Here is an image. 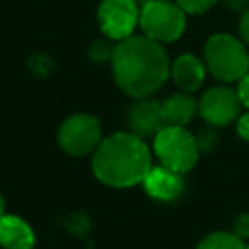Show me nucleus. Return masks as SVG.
<instances>
[{
  "instance_id": "obj_5",
  "label": "nucleus",
  "mask_w": 249,
  "mask_h": 249,
  "mask_svg": "<svg viewBox=\"0 0 249 249\" xmlns=\"http://www.w3.org/2000/svg\"><path fill=\"white\" fill-rule=\"evenodd\" d=\"M154 154L161 165L185 173L195 167L200 150L196 136L185 126H163L154 136Z\"/></svg>"
},
{
  "instance_id": "obj_11",
  "label": "nucleus",
  "mask_w": 249,
  "mask_h": 249,
  "mask_svg": "<svg viewBox=\"0 0 249 249\" xmlns=\"http://www.w3.org/2000/svg\"><path fill=\"white\" fill-rule=\"evenodd\" d=\"M175 86L181 91L193 93L196 91L206 76V64L204 60H200L195 54H181L171 62V70H169Z\"/></svg>"
},
{
  "instance_id": "obj_15",
  "label": "nucleus",
  "mask_w": 249,
  "mask_h": 249,
  "mask_svg": "<svg viewBox=\"0 0 249 249\" xmlns=\"http://www.w3.org/2000/svg\"><path fill=\"white\" fill-rule=\"evenodd\" d=\"M115 47H117V45H113L111 39L93 41L91 47H89V58H91L93 62H97V64H101V62H111L113 53H115Z\"/></svg>"
},
{
  "instance_id": "obj_18",
  "label": "nucleus",
  "mask_w": 249,
  "mask_h": 249,
  "mask_svg": "<svg viewBox=\"0 0 249 249\" xmlns=\"http://www.w3.org/2000/svg\"><path fill=\"white\" fill-rule=\"evenodd\" d=\"M233 233L241 239L249 237V214H239L233 220Z\"/></svg>"
},
{
  "instance_id": "obj_3",
  "label": "nucleus",
  "mask_w": 249,
  "mask_h": 249,
  "mask_svg": "<svg viewBox=\"0 0 249 249\" xmlns=\"http://www.w3.org/2000/svg\"><path fill=\"white\" fill-rule=\"evenodd\" d=\"M206 70L220 82H239L249 72V51L245 43L230 33L210 35L204 45Z\"/></svg>"
},
{
  "instance_id": "obj_13",
  "label": "nucleus",
  "mask_w": 249,
  "mask_h": 249,
  "mask_svg": "<svg viewBox=\"0 0 249 249\" xmlns=\"http://www.w3.org/2000/svg\"><path fill=\"white\" fill-rule=\"evenodd\" d=\"M161 111L167 126H187L198 115V101L187 91H177L161 101Z\"/></svg>"
},
{
  "instance_id": "obj_23",
  "label": "nucleus",
  "mask_w": 249,
  "mask_h": 249,
  "mask_svg": "<svg viewBox=\"0 0 249 249\" xmlns=\"http://www.w3.org/2000/svg\"><path fill=\"white\" fill-rule=\"evenodd\" d=\"M4 216V196H2V193H0V218Z\"/></svg>"
},
{
  "instance_id": "obj_24",
  "label": "nucleus",
  "mask_w": 249,
  "mask_h": 249,
  "mask_svg": "<svg viewBox=\"0 0 249 249\" xmlns=\"http://www.w3.org/2000/svg\"><path fill=\"white\" fill-rule=\"evenodd\" d=\"M245 249H249V245H245Z\"/></svg>"
},
{
  "instance_id": "obj_19",
  "label": "nucleus",
  "mask_w": 249,
  "mask_h": 249,
  "mask_svg": "<svg viewBox=\"0 0 249 249\" xmlns=\"http://www.w3.org/2000/svg\"><path fill=\"white\" fill-rule=\"evenodd\" d=\"M237 97L241 101V107H245L249 111V72L237 82Z\"/></svg>"
},
{
  "instance_id": "obj_21",
  "label": "nucleus",
  "mask_w": 249,
  "mask_h": 249,
  "mask_svg": "<svg viewBox=\"0 0 249 249\" xmlns=\"http://www.w3.org/2000/svg\"><path fill=\"white\" fill-rule=\"evenodd\" d=\"M239 37L245 45H249V8L245 12H241V19H239Z\"/></svg>"
},
{
  "instance_id": "obj_2",
  "label": "nucleus",
  "mask_w": 249,
  "mask_h": 249,
  "mask_svg": "<svg viewBox=\"0 0 249 249\" xmlns=\"http://www.w3.org/2000/svg\"><path fill=\"white\" fill-rule=\"evenodd\" d=\"M152 167V152L144 138L130 130L115 132L101 140L91 158L93 175L109 187L126 189L144 181Z\"/></svg>"
},
{
  "instance_id": "obj_22",
  "label": "nucleus",
  "mask_w": 249,
  "mask_h": 249,
  "mask_svg": "<svg viewBox=\"0 0 249 249\" xmlns=\"http://www.w3.org/2000/svg\"><path fill=\"white\" fill-rule=\"evenodd\" d=\"M218 2L230 12H245L249 8V0H218Z\"/></svg>"
},
{
  "instance_id": "obj_17",
  "label": "nucleus",
  "mask_w": 249,
  "mask_h": 249,
  "mask_svg": "<svg viewBox=\"0 0 249 249\" xmlns=\"http://www.w3.org/2000/svg\"><path fill=\"white\" fill-rule=\"evenodd\" d=\"M216 140H218V136H216V132H214V126H208V128H204V130H202V132L196 136V144H198V150H200V152H208L210 148H214Z\"/></svg>"
},
{
  "instance_id": "obj_14",
  "label": "nucleus",
  "mask_w": 249,
  "mask_h": 249,
  "mask_svg": "<svg viewBox=\"0 0 249 249\" xmlns=\"http://www.w3.org/2000/svg\"><path fill=\"white\" fill-rule=\"evenodd\" d=\"M196 249H245V243L233 231H214L200 239Z\"/></svg>"
},
{
  "instance_id": "obj_1",
  "label": "nucleus",
  "mask_w": 249,
  "mask_h": 249,
  "mask_svg": "<svg viewBox=\"0 0 249 249\" xmlns=\"http://www.w3.org/2000/svg\"><path fill=\"white\" fill-rule=\"evenodd\" d=\"M115 84L130 97H150L167 80L171 64L163 45L146 35L119 41L111 58Z\"/></svg>"
},
{
  "instance_id": "obj_6",
  "label": "nucleus",
  "mask_w": 249,
  "mask_h": 249,
  "mask_svg": "<svg viewBox=\"0 0 249 249\" xmlns=\"http://www.w3.org/2000/svg\"><path fill=\"white\" fill-rule=\"evenodd\" d=\"M101 123L88 113H76L62 121L56 132V142L62 152L70 156H86L97 150L101 144Z\"/></svg>"
},
{
  "instance_id": "obj_10",
  "label": "nucleus",
  "mask_w": 249,
  "mask_h": 249,
  "mask_svg": "<svg viewBox=\"0 0 249 249\" xmlns=\"http://www.w3.org/2000/svg\"><path fill=\"white\" fill-rule=\"evenodd\" d=\"M144 191L156 198V200H161V202H171V200H177L183 193H185V177L183 173L179 171H173L165 165H152L150 171L146 173L144 181Z\"/></svg>"
},
{
  "instance_id": "obj_12",
  "label": "nucleus",
  "mask_w": 249,
  "mask_h": 249,
  "mask_svg": "<svg viewBox=\"0 0 249 249\" xmlns=\"http://www.w3.org/2000/svg\"><path fill=\"white\" fill-rule=\"evenodd\" d=\"M0 245L4 249H33L35 233L23 218L4 214L0 218Z\"/></svg>"
},
{
  "instance_id": "obj_20",
  "label": "nucleus",
  "mask_w": 249,
  "mask_h": 249,
  "mask_svg": "<svg viewBox=\"0 0 249 249\" xmlns=\"http://www.w3.org/2000/svg\"><path fill=\"white\" fill-rule=\"evenodd\" d=\"M235 130H237V134H239L245 142H249V111L237 117V121H235Z\"/></svg>"
},
{
  "instance_id": "obj_7",
  "label": "nucleus",
  "mask_w": 249,
  "mask_h": 249,
  "mask_svg": "<svg viewBox=\"0 0 249 249\" xmlns=\"http://www.w3.org/2000/svg\"><path fill=\"white\" fill-rule=\"evenodd\" d=\"M140 21V8L134 0H101L97 23L101 33L111 41H124L134 35Z\"/></svg>"
},
{
  "instance_id": "obj_9",
  "label": "nucleus",
  "mask_w": 249,
  "mask_h": 249,
  "mask_svg": "<svg viewBox=\"0 0 249 249\" xmlns=\"http://www.w3.org/2000/svg\"><path fill=\"white\" fill-rule=\"evenodd\" d=\"M126 124L128 130L140 138H154L165 124L161 103L152 99V97H140L136 99L134 105L128 107L126 111Z\"/></svg>"
},
{
  "instance_id": "obj_8",
  "label": "nucleus",
  "mask_w": 249,
  "mask_h": 249,
  "mask_svg": "<svg viewBox=\"0 0 249 249\" xmlns=\"http://www.w3.org/2000/svg\"><path fill=\"white\" fill-rule=\"evenodd\" d=\"M241 111V101L237 91L228 86H214L202 93L198 99V115L208 126L220 128L237 121Z\"/></svg>"
},
{
  "instance_id": "obj_4",
  "label": "nucleus",
  "mask_w": 249,
  "mask_h": 249,
  "mask_svg": "<svg viewBox=\"0 0 249 249\" xmlns=\"http://www.w3.org/2000/svg\"><path fill=\"white\" fill-rule=\"evenodd\" d=\"M142 33L163 45L177 41L187 27V14L179 8L177 2L169 0H146L140 8V21Z\"/></svg>"
},
{
  "instance_id": "obj_16",
  "label": "nucleus",
  "mask_w": 249,
  "mask_h": 249,
  "mask_svg": "<svg viewBox=\"0 0 249 249\" xmlns=\"http://www.w3.org/2000/svg\"><path fill=\"white\" fill-rule=\"evenodd\" d=\"M179 4V8L185 12V14H193V16H198V14H204L208 12L214 4H218V0H175Z\"/></svg>"
}]
</instances>
